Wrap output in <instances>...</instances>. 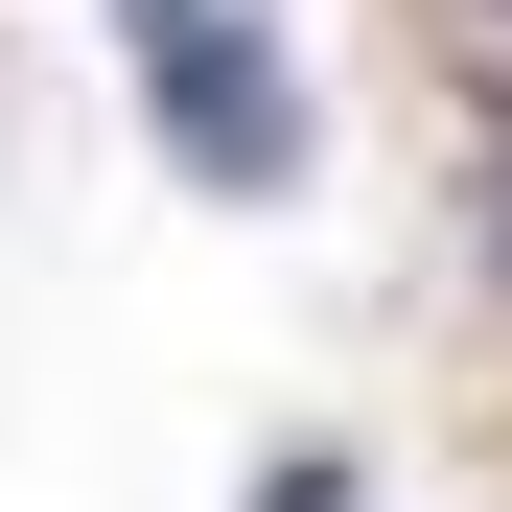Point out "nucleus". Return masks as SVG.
I'll return each mask as SVG.
<instances>
[{
    "mask_svg": "<svg viewBox=\"0 0 512 512\" xmlns=\"http://www.w3.org/2000/svg\"><path fill=\"white\" fill-rule=\"evenodd\" d=\"M117 47H140V117H163V163H187L210 210H280L303 187V70H280L256 0H163V24H117Z\"/></svg>",
    "mask_w": 512,
    "mask_h": 512,
    "instance_id": "nucleus-1",
    "label": "nucleus"
},
{
    "mask_svg": "<svg viewBox=\"0 0 512 512\" xmlns=\"http://www.w3.org/2000/svg\"><path fill=\"white\" fill-rule=\"evenodd\" d=\"M233 512H373V489H350V443H280V466H256Z\"/></svg>",
    "mask_w": 512,
    "mask_h": 512,
    "instance_id": "nucleus-2",
    "label": "nucleus"
},
{
    "mask_svg": "<svg viewBox=\"0 0 512 512\" xmlns=\"http://www.w3.org/2000/svg\"><path fill=\"white\" fill-rule=\"evenodd\" d=\"M466 187H489V256H512V94H489V140H466Z\"/></svg>",
    "mask_w": 512,
    "mask_h": 512,
    "instance_id": "nucleus-3",
    "label": "nucleus"
},
{
    "mask_svg": "<svg viewBox=\"0 0 512 512\" xmlns=\"http://www.w3.org/2000/svg\"><path fill=\"white\" fill-rule=\"evenodd\" d=\"M489 24H512V0H489Z\"/></svg>",
    "mask_w": 512,
    "mask_h": 512,
    "instance_id": "nucleus-4",
    "label": "nucleus"
}]
</instances>
